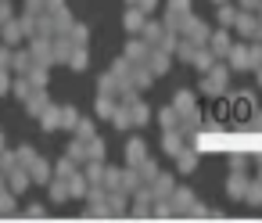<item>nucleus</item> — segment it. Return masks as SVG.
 <instances>
[]
</instances>
